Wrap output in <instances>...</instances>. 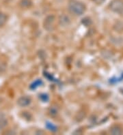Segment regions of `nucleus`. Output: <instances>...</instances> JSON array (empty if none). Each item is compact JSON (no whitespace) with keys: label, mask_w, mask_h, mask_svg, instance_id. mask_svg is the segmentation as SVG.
Masks as SVG:
<instances>
[{"label":"nucleus","mask_w":123,"mask_h":135,"mask_svg":"<svg viewBox=\"0 0 123 135\" xmlns=\"http://www.w3.org/2000/svg\"><path fill=\"white\" fill-rule=\"evenodd\" d=\"M111 8L113 10H123V2L120 0H114L112 2L111 4Z\"/></svg>","instance_id":"2"},{"label":"nucleus","mask_w":123,"mask_h":135,"mask_svg":"<svg viewBox=\"0 0 123 135\" xmlns=\"http://www.w3.org/2000/svg\"><path fill=\"white\" fill-rule=\"evenodd\" d=\"M6 17L2 13H0V26L2 25L6 22Z\"/></svg>","instance_id":"3"},{"label":"nucleus","mask_w":123,"mask_h":135,"mask_svg":"<svg viewBox=\"0 0 123 135\" xmlns=\"http://www.w3.org/2000/svg\"><path fill=\"white\" fill-rule=\"evenodd\" d=\"M69 7H70V10L72 12L78 13V14H80L84 10V5L79 2H76V1H72L70 3Z\"/></svg>","instance_id":"1"}]
</instances>
